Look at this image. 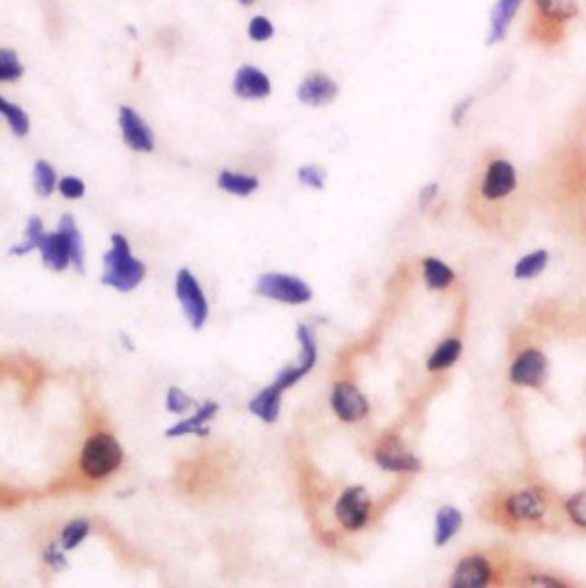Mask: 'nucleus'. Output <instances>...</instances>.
<instances>
[{"label": "nucleus", "instance_id": "obj_14", "mask_svg": "<svg viewBox=\"0 0 586 588\" xmlns=\"http://www.w3.org/2000/svg\"><path fill=\"white\" fill-rule=\"evenodd\" d=\"M117 121H120L121 140L127 142L129 149L140 151V154H152L154 147H156V138H154V131L140 112L133 111L131 106H120Z\"/></svg>", "mask_w": 586, "mask_h": 588}, {"label": "nucleus", "instance_id": "obj_8", "mask_svg": "<svg viewBox=\"0 0 586 588\" xmlns=\"http://www.w3.org/2000/svg\"><path fill=\"white\" fill-rule=\"evenodd\" d=\"M334 522L346 533H362L376 520V502L371 493L360 483L346 486L333 503Z\"/></svg>", "mask_w": 586, "mask_h": 588}, {"label": "nucleus", "instance_id": "obj_3", "mask_svg": "<svg viewBox=\"0 0 586 588\" xmlns=\"http://www.w3.org/2000/svg\"><path fill=\"white\" fill-rule=\"evenodd\" d=\"M127 460L124 444L111 431H92L81 444L76 468L85 481L103 483L115 477Z\"/></svg>", "mask_w": 586, "mask_h": 588}, {"label": "nucleus", "instance_id": "obj_10", "mask_svg": "<svg viewBox=\"0 0 586 588\" xmlns=\"http://www.w3.org/2000/svg\"><path fill=\"white\" fill-rule=\"evenodd\" d=\"M254 293L266 300L280 305L300 307L314 300V289L305 282L303 277L289 275V272H263L254 282Z\"/></svg>", "mask_w": 586, "mask_h": 588}, {"label": "nucleus", "instance_id": "obj_33", "mask_svg": "<svg viewBox=\"0 0 586 588\" xmlns=\"http://www.w3.org/2000/svg\"><path fill=\"white\" fill-rule=\"evenodd\" d=\"M163 405H165V413L177 414V417H186V414H191L192 410L200 405V401H195V398H192L183 388L173 385V388H167L165 398H163Z\"/></svg>", "mask_w": 586, "mask_h": 588}, {"label": "nucleus", "instance_id": "obj_42", "mask_svg": "<svg viewBox=\"0 0 586 588\" xmlns=\"http://www.w3.org/2000/svg\"><path fill=\"white\" fill-rule=\"evenodd\" d=\"M238 3H241V5H254L257 0H238Z\"/></svg>", "mask_w": 586, "mask_h": 588}, {"label": "nucleus", "instance_id": "obj_24", "mask_svg": "<svg viewBox=\"0 0 586 588\" xmlns=\"http://www.w3.org/2000/svg\"><path fill=\"white\" fill-rule=\"evenodd\" d=\"M58 232L62 234V238L67 241L71 252V268L76 272H85V241H83L81 227H78L76 218L65 213L58 222Z\"/></svg>", "mask_w": 586, "mask_h": 588}, {"label": "nucleus", "instance_id": "obj_39", "mask_svg": "<svg viewBox=\"0 0 586 588\" xmlns=\"http://www.w3.org/2000/svg\"><path fill=\"white\" fill-rule=\"evenodd\" d=\"M85 183H83V179H78V176L74 174H67V176H60V182H58V192H60L62 197H67V200H81L83 195H85Z\"/></svg>", "mask_w": 586, "mask_h": 588}, {"label": "nucleus", "instance_id": "obj_7", "mask_svg": "<svg viewBox=\"0 0 586 588\" xmlns=\"http://www.w3.org/2000/svg\"><path fill=\"white\" fill-rule=\"evenodd\" d=\"M369 456L380 472L396 474V477H413L424 469V460L395 431L378 435L371 444Z\"/></svg>", "mask_w": 586, "mask_h": 588}, {"label": "nucleus", "instance_id": "obj_19", "mask_svg": "<svg viewBox=\"0 0 586 588\" xmlns=\"http://www.w3.org/2000/svg\"><path fill=\"white\" fill-rule=\"evenodd\" d=\"M466 527V515L460 508H456L454 503H442V506L435 511L433 518V545L438 549L447 548L451 540L458 536Z\"/></svg>", "mask_w": 586, "mask_h": 588}, {"label": "nucleus", "instance_id": "obj_13", "mask_svg": "<svg viewBox=\"0 0 586 588\" xmlns=\"http://www.w3.org/2000/svg\"><path fill=\"white\" fill-rule=\"evenodd\" d=\"M220 414V403L218 401H202L191 414L179 417L173 426L165 431L167 440H182V438H207L211 432L213 422Z\"/></svg>", "mask_w": 586, "mask_h": 588}, {"label": "nucleus", "instance_id": "obj_30", "mask_svg": "<svg viewBox=\"0 0 586 588\" xmlns=\"http://www.w3.org/2000/svg\"><path fill=\"white\" fill-rule=\"evenodd\" d=\"M44 234H46V229H44V222H41V218L31 216L26 222V229H23V238H21L14 247H12L10 254L12 257H26V254L35 252L37 247H40V241Z\"/></svg>", "mask_w": 586, "mask_h": 588}, {"label": "nucleus", "instance_id": "obj_26", "mask_svg": "<svg viewBox=\"0 0 586 588\" xmlns=\"http://www.w3.org/2000/svg\"><path fill=\"white\" fill-rule=\"evenodd\" d=\"M559 513L564 524L573 527L575 531L586 533V488L559 497Z\"/></svg>", "mask_w": 586, "mask_h": 588}, {"label": "nucleus", "instance_id": "obj_23", "mask_svg": "<svg viewBox=\"0 0 586 588\" xmlns=\"http://www.w3.org/2000/svg\"><path fill=\"white\" fill-rule=\"evenodd\" d=\"M37 252H40L41 263H44L49 271L65 272L67 268H71L69 245H67V241L62 238V234L58 232V229L56 232H46L44 236H41Z\"/></svg>", "mask_w": 586, "mask_h": 588}, {"label": "nucleus", "instance_id": "obj_34", "mask_svg": "<svg viewBox=\"0 0 586 588\" xmlns=\"http://www.w3.org/2000/svg\"><path fill=\"white\" fill-rule=\"evenodd\" d=\"M41 561H44V566L51 570V573H65L71 566L69 552L62 549L58 540H49V543L44 545V549H41Z\"/></svg>", "mask_w": 586, "mask_h": 588}, {"label": "nucleus", "instance_id": "obj_12", "mask_svg": "<svg viewBox=\"0 0 586 588\" xmlns=\"http://www.w3.org/2000/svg\"><path fill=\"white\" fill-rule=\"evenodd\" d=\"M531 3H534L536 14L534 25H531L534 35L541 31L559 32L564 25L571 23L580 14V0H531Z\"/></svg>", "mask_w": 586, "mask_h": 588}, {"label": "nucleus", "instance_id": "obj_32", "mask_svg": "<svg viewBox=\"0 0 586 588\" xmlns=\"http://www.w3.org/2000/svg\"><path fill=\"white\" fill-rule=\"evenodd\" d=\"M58 176L56 167L49 161H37L35 167H32V183H35V192L40 197H51L53 192L58 191Z\"/></svg>", "mask_w": 586, "mask_h": 588}, {"label": "nucleus", "instance_id": "obj_17", "mask_svg": "<svg viewBox=\"0 0 586 588\" xmlns=\"http://www.w3.org/2000/svg\"><path fill=\"white\" fill-rule=\"evenodd\" d=\"M298 101L303 106L309 108H321L333 103L339 96V85L334 78H330L328 74H309L303 83L298 85V92H296Z\"/></svg>", "mask_w": 586, "mask_h": 588}, {"label": "nucleus", "instance_id": "obj_4", "mask_svg": "<svg viewBox=\"0 0 586 588\" xmlns=\"http://www.w3.org/2000/svg\"><path fill=\"white\" fill-rule=\"evenodd\" d=\"M146 263L138 259L131 250V243L124 234H112L111 247L103 254V271L99 282L117 293H131L145 282Z\"/></svg>", "mask_w": 586, "mask_h": 588}, {"label": "nucleus", "instance_id": "obj_22", "mask_svg": "<svg viewBox=\"0 0 586 588\" xmlns=\"http://www.w3.org/2000/svg\"><path fill=\"white\" fill-rule=\"evenodd\" d=\"M420 271H422V282H424V287L429 289V291L445 293L458 282V275H456L454 268H451L445 259L433 257V254L422 259Z\"/></svg>", "mask_w": 586, "mask_h": 588}, {"label": "nucleus", "instance_id": "obj_40", "mask_svg": "<svg viewBox=\"0 0 586 588\" xmlns=\"http://www.w3.org/2000/svg\"><path fill=\"white\" fill-rule=\"evenodd\" d=\"M438 197H440V183L438 182L426 183V186L420 191V209H422V211H429V209L435 204V200H438Z\"/></svg>", "mask_w": 586, "mask_h": 588}, {"label": "nucleus", "instance_id": "obj_1", "mask_svg": "<svg viewBox=\"0 0 586 588\" xmlns=\"http://www.w3.org/2000/svg\"><path fill=\"white\" fill-rule=\"evenodd\" d=\"M481 518L506 533L561 531L559 494L543 481H516L493 490L479 508Z\"/></svg>", "mask_w": 586, "mask_h": 588}, {"label": "nucleus", "instance_id": "obj_6", "mask_svg": "<svg viewBox=\"0 0 586 588\" xmlns=\"http://www.w3.org/2000/svg\"><path fill=\"white\" fill-rule=\"evenodd\" d=\"M506 380L511 388L531 389V392H546L550 380V357L536 343H525L518 348L506 367Z\"/></svg>", "mask_w": 586, "mask_h": 588}, {"label": "nucleus", "instance_id": "obj_36", "mask_svg": "<svg viewBox=\"0 0 586 588\" xmlns=\"http://www.w3.org/2000/svg\"><path fill=\"white\" fill-rule=\"evenodd\" d=\"M307 376H309V373L305 371V369L300 367L298 362H293V364H287V367L280 369V371L275 373V378L271 382H273L275 388L282 389V392L287 394L289 389L296 388V385H298V382H303Z\"/></svg>", "mask_w": 586, "mask_h": 588}, {"label": "nucleus", "instance_id": "obj_29", "mask_svg": "<svg viewBox=\"0 0 586 588\" xmlns=\"http://www.w3.org/2000/svg\"><path fill=\"white\" fill-rule=\"evenodd\" d=\"M218 188L223 192H229V195L250 197L259 191V179L254 174H245V172L225 170L218 174Z\"/></svg>", "mask_w": 586, "mask_h": 588}, {"label": "nucleus", "instance_id": "obj_15", "mask_svg": "<svg viewBox=\"0 0 586 588\" xmlns=\"http://www.w3.org/2000/svg\"><path fill=\"white\" fill-rule=\"evenodd\" d=\"M463 351H466V342H463V334H447L442 342L435 343L433 351L426 357V373L429 376H442V373H449L456 364L460 362L463 357Z\"/></svg>", "mask_w": 586, "mask_h": 588}, {"label": "nucleus", "instance_id": "obj_41", "mask_svg": "<svg viewBox=\"0 0 586 588\" xmlns=\"http://www.w3.org/2000/svg\"><path fill=\"white\" fill-rule=\"evenodd\" d=\"M472 103H475V96H467V99L458 101V103L454 106V111H451V115H449L451 124H454V126L463 124V121H466V117H467V112L472 111Z\"/></svg>", "mask_w": 586, "mask_h": 588}, {"label": "nucleus", "instance_id": "obj_9", "mask_svg": "<svg viewBox=\"0 0 586 588\" xmlns=\"http://www.w3.org/2000/svg\"><path fill=\"white\" fill-rule=\"evenodd\" d=\"M328 405L334 417H337V422L346 423V426L364 423L371 414L369 396L351 378H339V380L333 382L328 394Z\"/></svg>", "mask_w": 586, "mask_h": 588}, {"label": "nucleus", "instance_id": "obj_20", "mask_svg": "<svg viewBox=\"0 0 586 588\" xmlns=\"http://www.w3.org/2000/svg\"><path fill=\"white\" fill-rule=\"evenodd\" d=\"M282 389L275 388L273 382H268L266 388L259 389L248 401V413L253 414V417H257L262 423L271 426V423H278L280 414H282Z\"/></svg>", "mask_w": 586, "mask_h": 588}, {"label": "nucleus", "instance_id": "obj_38", "mask_svg": "<svg viewBox=\"0 0 586 588\" xmlns=\"http://www.w3.org/2000/svg\"><path fill=\"white\" fill-rule=\"evenodd\" d=\"M273 35H275V25H273V21L271 19H266V16H253V19H250V23H248V37L253 41H268V40H273Z\"/></svg>", "mask_w": 586, "mask_h": 588}, {"label": "nucleus", "instance_id": "obj_11", "mask_svg": "<svg viewBox=\"0 0 586 588\" xmlns=\"http://www.w3.org/2000/svg\"><path fill=\"white\" fill-rule=\"evenodd\" d=\"M174 296H177L183 318L191 325V330H204L209 316H211V305H209V298L204 293L202 284H200L198 275L191 268H182L174 277Z\"/></svg>", "mask_w": 586, "mask_h": 588}, {"label": "nucleus", "instance_id": "obj_5", "mask_svg": "<svg viewBox=\"0 0 586 588\" xmlns=\"http://www.w3.org/2000/svg\"><path fill=\"white\" fill-rule=\"evenodd\" d=\"M520 174L516 163L502 154H491L479 167L476 174V200L481 204H504L518 192Z\"/></svg>", "mask_w": 586, "mask_h": 588}, {"label": "nucleus", "instance_id": "obj_27", "mask_svg": "<svg viewBox=\"0 0 586 588\" xmlns=\"http://www.w3.org/2000/svg\"><path fill=\"white\" fill-rule=\"evenodd\" d=\"M296 342H298V360L296 362L305 371L312 373L316 369V364H319V337H316V330L309 323H298L296 325Z\"/></svg>", "mask_w": 586, "mask_h": 588}, {"label": "nucleus", "instance_id": "obj_31", "mask_svg": "<svg viewBox=\"0 0 586 588\" xmlns=\"http://www.w3.org/2000/svg\"><path fill=\"white\" fill-rule=\"evenodd\" d=\"M0 117H5V121L10 124V131L14 133L16 138H26L31 133V117L16 103H10L7 99L0 96Z\"/></svg>", "mask_w": 586, "mask_h": 588}, {"label": "nucleus", "instance_id": "obj_28", "mask_svg": "<svg viewBox=\"0 0 586 588\" xmlns=\"http://www.w3.org/2000/svg\"><path fill=\"white\" fill-rule=\"evenodd\" d=\"M92 536V520L85 518V515H78V518L67 520L65 524L58 531V543H60L62 549L67 552H76L83 543Z\"/></svg>", "mask_w": 586, "mask_h": 588}, {"label": "nucleus", "instance_id": "obj_25", "mask_svg": "<svg viewBox=\"0 0 586 588\" xmlns=\"http://www.w3.org/2000/svg\"><path fill=\"white\" fill-rule=\"evenodd\" d=\"M550 262H552V254H550V250H546V247L525 252V254H522V257L513 263V271H511V275H513L516 282H531V280L541 277L543 272L547 271Z\"/></svg>", "mask_w": 586, "mask_h": 588}, {"label": "nucleus", "instance_id": "obj_21", "mask_svg": "<svg viewBox=\"0 0 586 588\" xmlns=\"http://www.w3.org/2000/svg\"><path fill=\"white\" fill-rule=\"evenodd\" d=\"M522 3H525V0H497L491 10V21H488V37H485V44L497 46L506 40L511 23H513V19L518 16V12H520Z\"/></svg>", "mask_w": 586, "mask_h": 588}, {"label": "nucleus", "instance_id": "obj_16", "mask_svg": "<svg viewBox=\"0 0 586 588\" xmlns=\"http://www.w3.org/2000/svg\"><path fill=\"white\" fill-rule=\"evenodd\" d=\"M232 87H234V94L243 101L266 99V96H271V92H273V83H271V78H268V76L254 65L238 67Z\"/></svg>", "mask_w": 586, "mask_h": 588}, {"label": "nucleus", "instance_id": "obj_18", "mask_svg": "<svg viewBox=\"0 0 586 588\" xmlns=\"http://www.w3.org/2000/svg\"><path fill=\"white\" fill-rule=\"evenodd\" d=\"M511 588H577L571 579H566L564 575L552 573V570L538 568V566H531L527 561H518L516 575H513V582H511Z\"/></svg>", "mask_w": 586, "mask_h": 588}, {"label": "nucleus", "instance_id": "obj_2", "mask_svg": "<svg viewBox=\"0 0 586 588\" xmlns=\"http://www.w3.org/2000/svg\"><path fill=\"white\" fill-rule=\"evenodd\" d=\"M518 558L502 548H472L456 561L445 588H511Z\"/></svg>", "mask_w": 586, "mask_h": 588}, {"label": "nucleus", "instance_id": "obj_37", "mask_svg": "<svg viewBox=\"0 0 586 588\" xmlns=\"http://www.w3.org/2000/svg\"><path fill=\"white\" fill-rule=\"evenodd\" d=\"M298 182L303 186L312 188V191H324L325 183H328V172L316 163H309V165H303L298 170Z\"/></svg>", "mask_w": 586, "mask_h": 588}, {"label": "nucleus", "instance_id": "obj_35", "mask_svg": "<svg viewBox=\"0 0 586 588\" xmlns=\"http://www.w3.org/2000/svg\"><path fill=\"white\" fill-rule=\"evenodd\" d=\"M23 62L19 60L16 50L0 49V83H14L23 76Z\"/></svg>", "mask_w": 586, "mask_h": 588}]
</instances>
